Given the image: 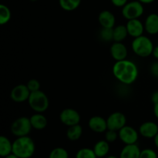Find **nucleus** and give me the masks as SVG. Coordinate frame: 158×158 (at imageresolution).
Returning a JSON list of instances; mask_svg holds the SVG:
<instances>
[{"instance_id": "nucleus-1", "label": "nucleus", "mask_w": 158, "mask_h": 158, "mask_svg": "<svg viewBox=\"0 0 158 158\" xmlns=\"http://www.w3.org/2000/svg\"><path fill=\"white\" fill-rule=\"evenodd\" d=\"M113 75L124 85H131L138 77V67L135 63L129 60L116 61L112 68Z\"/></svg>"}, {"instance_id": "nucleus-2", "label": "nucleus", "mask_w": 158, "mask_h": 158, "mask_svg": "<svg viewBox=\"0 0 158 158\" xmlns=\"http://www.w3.org/2000/svg\"><path fill=\"white\" fill-rule=\"evenodd\" d=\"M35 152V143L29 136L17 137L12 143V153L19 158H29Z\"/></svg>"}, {"instance_id": "nucleus-3", "label": "nucleus", "mask_w": 158, "mask_h": 158, "mask_svg": "<svg viewBox=\"0 0 158 158\" xmlns=\"http://www.w3.org/2000/svg\"><path fill=\"white\" fill-rule=\"evenodd\" d=\"M131 48L134 54L142 58H146L152 55L154 46L149 37L142 35L134 39Z\"/></svg>"}, {"instance_id": "nucleus-4", "label": "nucleus", "mask_w": 158, "mask_h": 158, "mask_svg": "<svg viewBox=\"0 0 158 158\" xmlns=\"http://www.w3.org/2000/svg\"><path fill=\"white\" fill-rule=\"evenodd\" d=\"M28 103L34 112L43 114L49 108V100L46 94L40 89L31 93Z\"/></svg>"}, {"instance_id": "nucleus-5", "label": "nucleus", "mask_w": 158, "mask_h": 158, "mask_svg": "<svg viewBox=\"0 0 158 158\" xmlns=\"http://www.w3.org/2000/svg\"><path fill=\"white\" fill-rule=\"evenodd\" d=\"M144 12L143 4L139 2L138 0L128 2L123 8H122V15L126 19H140Z\"/></svg>"}, {"instance_id": "nucleus-6", "label": "nucleus", "mask_w": 158, "mask_h": 158, "mask_svg": "<svg viewBox=\"0 0 158 158\" xmlns=\"http://www.w3.org/2000/svg\"><path fill=\"white\" fill-rule=\"evenodd\" d=\"M32 127L29 118L26 117H21L17 118L12 122L11 125V132L17 137L28 136L31 132Z\"/></svg>"}, {"instance_id": "nucleus-7", "label": "nucleus", "mask_w": 158, "mask_h": 158, "mask_svg": "<svg viewBox=\"0 0 158 158\" xmlns=\"http://www.w3.org/2000/svg\"><path fill=\"white\" fill-rule=\"evenodd\" d=\"M60 120L63 124L69 127L73 125L79 124L81 120V116L77 110L73 108H66L60 113Z\"/></svg>"}, {"instance_id": "nucleus-8", "label": "nucleus", "mask_w": 158, "mask_h": 158, "mask_svg": "<svg viewBox=\"0 0 158 158\" xmlns=\"http://www.w3.org/2000/svg\"><path fill=\"white\" fill-rule=\"evenodd\" d=\"M107 130L119 131L127 125V117L123 113L114 112L106 119Z\"/></svg>"}, {"instance_id": "nucleus-9", "label": "nucleus", "mask_w": 158, "mask_h": 158, "mask_svg": "<svg viewBox=\"0 0 158 158\" xmlns=\"http://www.w3.org/2000/svg\"><path fill=\"white\" fill-rule=\"evenodd\" d=\"M119 138L125 144H134L137 143L139 134L133 127L126 126L118 131Z\"/></svg>"}, {"instance_id": "nucleus-10", "label": "nucleus", "mask_w": 158, "mask_h": 158, "mask_svg": "<svg viewBox=\"0 0 158 158\" xmlns=\"http://www.w3.org/2000/svg\"><path fill=\"white\" fill-rule=\"evenodd\" d=\"M30 94V90L26 85L19 84L11 90L10 98L15 103H23L28 101Z\"/></svg>"}, {"instance_id": "nucleus-11", "label": "nucleus", "mask_w": 158, "mask_h": 158, "mask_svg": "<svg viewBox=\"0 0 158 158\" xmlns=\"http://www.w3.org/2000/svg\"><path fill=\"white\" fill-rule=\"evenodd\" d=\"M110 55L116 61L126 60L128 54L127 46L122 42H114L110 46Z\"/></svg>"}, {"instance_id": "nucleus-12", "label": "nucleus", "mask_w": 158, "mask_h": 158, "mask_svg": "<svg viewBox=\"0 0 158 158\" xmlns=\"http://www.w3.org/2000/svg\"><path fill=\"white\" fill-rule=\"evenodd\" d=\"M126 26L129 35L134 39L143 35L145 31L144 24L139 19L127 20Z\"/></svg>"}, {"instance_id": "nucleus-13", "label": "nucleus", "mask_w": 158, "mask_h": 158, "mask_svg": "<svg viewBox=\"0 0 158 158\" xmlns=\"http://www.w3.org/2000/svg\"><path fill=\"white\" fill-rule=\"evenodd\" d=\"M88 126L92 131L95 133H105L107 131L106 119L101 116H94L88 121Z\"/></svg>"}, {"instance_id": "nucleus-14", "label": "nucleus", "mask_w": 158, "mask_h": 158, "mask_svg": "<svg viewBox=\"0 0 158 158\" xmlns=\"http://www.w3.org/2000/svg\"><path fill=\"white\" fill-rule=\"evenodd\" d=\"M158 133V125L155 122L146 121L139 127V134L145 138H154Z\"/></svg>"}, {"instance_id": "nucleus-15", "label": "nucleus", "mask_w": 158, "mask_h": 158, "mask_svg": "<svg viewBox=\"0 0 158 158\" xmlns=\"http://www.w3.org/2000/svg\"><path fill=\"white\" fill-rule=\"evenodd\" d=\"M98 21L102 28H114L116 18L110 11L103 10L99 14Z\"/></svg>"}, {"instance_id": "nucleus-16", "label": "nucleus", "mask_w": 158, "mask_h": 158, "mask_svg": "<svg viewBox=\"0 0 158 158\" xmlns=\"http://www.w3.org/2000/svg\"><path fill=\"white\" fill-rule=\"evenodd\" d=\"M145 31L150 35H156L158 33V15L151 13L148 15L144 21Z\"/></svg>"}, {"instance_id": "nucleus-17", "label": "nucleus", "mask_w": 158, "mask_h": 158, "mask_svg": "<svg viewBox=\"0 0 158 158\" xmlns=\"http://www.w3.org/2000/svg\"><path fill=\"white\" fill-rule=\"evenodd\" d=\"M32 129L42 131L45 129L48 124L47 118L42 113H35L29 117Z\"/></svg>"}, {"instance_id": "nucleus-18", "label": "nucleus", "mask_w": 158, "mask_h": 158, "mask_svg": "<svg viewBox=\"0 0 158 158\" xmlns=\"http://www.w3.org/2000/svg\"><path fill=\"white\" fill-rule=\"evenodd\" d=\"M140 149L136 143L127 144L122 149L120 158H139L140 155Z\"/></svg>"}, {"instance_id": "nucleus-19", "label": "nucleus", "mask_w": 158, "mask_h": 158, "mask_svg": "<svg viewBox=\"0 0 158 158\" xmlns=\"http://www.w3.org/2000/svg\"><path fill=\"white\" fill-rule=\"evenodd\" d=\"M82 134H83V127L80 123L69 127L66 131V137L71 141L78 140L81 137Z\"/></svg>"}, {"instance_id": "nucleus-20", "label": "nucleus", "mask_w": 158, "mask_h": 158, "mask_svg": "<svg viewBox=\"0 0 158 158\" xmlns=\"http://www.w3.org/2000/svg\"><path fill=\"white\" fill-rule=\"evenodd\" d=\"M109 143L106 140H102L94 145V151L97 157H103L108 154L110 151Z\"/></svg>"}, {"instance_id": "nucleus-21", "label": "nucleus", "mask_w": 158, "mask_h": 158, "mask_svg": "<svg viewBox=\"0 0 158 158\" xmlns=\"http://www.w3.org/2000/svg\"><path fill=\"white\" fill-rule=\"evenodd\" d=\"M12 153V143L5 136L0 137V155L5 157Z\"/></svg>"}, {"instance_id": "nucleus-22", "label": "nucleus", "mask_w": 158, "mask_h": 158, "mask_svg": "<svg viewBox=\"0 0 158 158\" xmlns=\"http://www.w3.org/2000/svg\"><path fill=\"white\" fill-rule=\"evenodd\" d=\"M129 35L127 26L124 25H118L114 28V41L123 42Z\"/></svg>"}, {"instance_id": "nucleus-23", "label": "nucleus", "mask_w": 158, "mask_h": 158, "mask_svg": "<svg viewBox=\"0 0 158 158\" xmlns=\"http://www.w3.org/2000/svg\"><path fill=\"white\" fill-rule=\"evenodd\" d=\"M81 1L82 0H59V4L63 10L72 12L80 6Z\"/></svg>"}, {"instance_id": "nucleus-24", "label": "nucleus", "mask_w": 158, "mask_h": 158, "mask_svg": "<svg viewBox=\"0 0 158 158\" xmlns=\"http://www.w3.org/2000/svg\"><path fill=\"white\" fill-rule=\"evenodd\" d=\"M11 16L12 13L9 8L4 4L0 5V25L4 26L7 24L10 21Z\"/></svg>"}, {"instance_id": "nucleus-25", "label": "nucleus", "mask_w": 158, "mask_h": 158, "mask_svg": "<svg viewBox=\"0 0 158 158\" xmlns=\"http://www.w3.org/2000/svg\"><path fill=\"white\" fill-rule=\"evenodd\" d=\"M100 37L103 41H114V28H102L100 31Z\"/></svg>"}, {"instance_id": "nucleus-26", "label": "nucleus", "mask_w": 158, "mask_h": 158, "mask_svg": "<svg viewBox=\"0 0 158 158\" xmlns=\"http://www.w3.org/2000/svg\"><path fill=\"white\" fill-rule=\"evenodd\" d=\"M49 158H69V154L64 148H56L51 151Z\"/></svg>"}, {"instance_id": "nucleus-27", "label": "nucleus", "mask_w": 158, "mask_h": 158, "mask_svg": "<svg viewBox=\"0 0 158 158\" xmlns=\"http://www.w3.org/2000/svg\"><path fill=\"white\" fill-rule=\"evenodd\" d=\"M94 149L90 148H82L77 153L76 158H97Z\"/></svg>"}, {"instance_id": "nucleus-28", "label": "nucleus", "mask_w": 158, "mask_h": 158, "mask_svg": "<svg viewBox=\"0 0 158 158\" xmlns=\"http://www.w3.org/2000/svg\"><path fill=\"white\" fill-rule=\"evenodd\" d=\"M119 137L118 131H113V130H107L105 132V140L108 143H114V141L117 140V139Z\"/></svg>"}, {"instance_id": "nucleus-29", "label": "nucleus", "mask_w": 158, "mask_h": 158, "mask_svg": "<svg viewBox=\"0 0 158 158\" xmlns=\"http://www.w3.org/2000/svg\"><path fill=\"white\" fill-rule=\"evenodd\" d=\"M27 87L30 90V92H35V91L40 90V83L35 79H31L28 81L27 84H26Z\"/></svg>"}, {"instance_id": "nucleus-30", "label": "nucleus", "mask_w": 158, "mask_h": 158, "mask_svg": "<svg viewBox=\"0 0 158 158\" xmlns=\"http://www.w3.org/2000/svg\"><path fill=\"white\" fill-rule=\"evenodd\" d=\"M139 158H157V153L152 149H144L141 151Z\"/></svg>"}, {"instance_id": "nucleus-31", "label": "nucleus", "mask_w": 158, "mask_h": 158, "mask_svg": "<svg viewBox=\"0 0 158 158\" xmlns=\"http://www.w3.org/2000/svg\"><path fill=\"white\" fill-rule=\"evenodd\" d=\"M110 1L114 6L118 8H123L128 2V0H110Z\"/></svg>"}, {"instance_id": "nucleus-32", "label": "nucleus", "mask_w": 158, "mask_h": 158, "mask_svg": "<svg viewBox=\"0 0 158 158\" xmlns=\"http://www.w3.org/2000/svg\"><path fill=\"white\" fill-rule=\"evenodd\" d=\"M151 73L154 77L158 78V62L152 63L151 66Z\"/></svg>"}, {"instance_id": "nucleus-33", "label": "nucleus", "mask_w": 158, "mask_h": 158, "mask_svg": "<svg viewBox=\"0 0 158 158\" xmlns=\"http://www.w3.org/2000/svg\"><path fill=\"white\" fill-rule=\"evenodd\" d=\"M151 101L154 104L158 103V90L155 91L152 94V95H151Z\"/></svg>"}, {"instance_id": "nucleus-34", "label": "nucleus", "mask_w": 158, "mask_h": 158, "mask_svg": "<svg viewBox=\"0 0 158 158\" xmlns=\"http://www.w3.org/2000/svg\"><path fill=\"white\" fill-rule=\"evenodd\" d=\"M152 55H153V56L154 57V58L158 60V45H157V46H154V50H153Z\"/></svg>"}, {"instance_id": "nucleus-35", "label": "nucleus", "mask_w": 158, "mask_h": 158, "mask_svg": "<svg viewBox=\"0 0 158 158\" xmlns=\"http://www.w3.org/2000/svg\"><path fill=\"white\" fill-rule=\"evenodd\" d=\"M154 116L156 117V118L158 120V103L154 104Z\"/></svg>"}, {"instance_id": "nucleus-36", "label": "nucleus", "mask_w": 158, "mask_h": 158, "mask_svg": "<svg viewBox=\"0 0 158 158\" xmlns=\"http://www.w3.org/2000/svg\"><path fill=\"white\" fill-rule=\"evenodd\" d=\"M138 1L143 4H151V3L154 2L155 0H138Z\"/></svg>"}, {"instance_id": "nucleus-37", "label": "nucleus", "mask_w": 158, "mask_h": 158, "mask_svg": "<svg viewBox=\"0 0 158 158\" xmlns=\"http://www.w3.org/2000/svg\"><path fill=\"white\" fill-rule=\"evenodd\" d=\"M5 158H19V157H17V156L15 155V154H14L13 153H12V154H9V155H8V156L5 157Z\"/></svg>"}, {"instance_id": "nucleus-38", "label": "nucleus", "mask_w": 158, "mask_h": 158, "mask_svg": "<svg viewBox=\"0 0 158 158\" xmlns=\"http://www.w3.org/2000/svg\"><path fill=\"white\" fill-rule=\"evenodd\" d=\"M154 139V144H155V146L158 148V133Z\"/></svg>"}, {"instance_id": "nucleus-39", "label": "nucleus", "mask_w": 158, "mask_h": 158, "mask_svg": "<svg viewBox=\"0 0 158 158\" xmlns=\"http://www.w3.org/2000/svg\"><path fill=\"white\" fill-rule=\"evenodd\" d=\"M106 158H118V157H115V156H109V157H107Z\"/></svg>"}, {"instance_id": "nucleus-40", "label": "nucleus", "mask_w": 158, "mask_h": 158, "mask_svg": "<svg viewBox=\"0 0 158 158\" xmlns=\"http://www.w3.org/2000/svg\"><path fill=\"white\" fill-rule=\"evenodd\" d=\"M29 1H31V2H36V1H38V0H29Z\"/></svg>"}]
</instances>
